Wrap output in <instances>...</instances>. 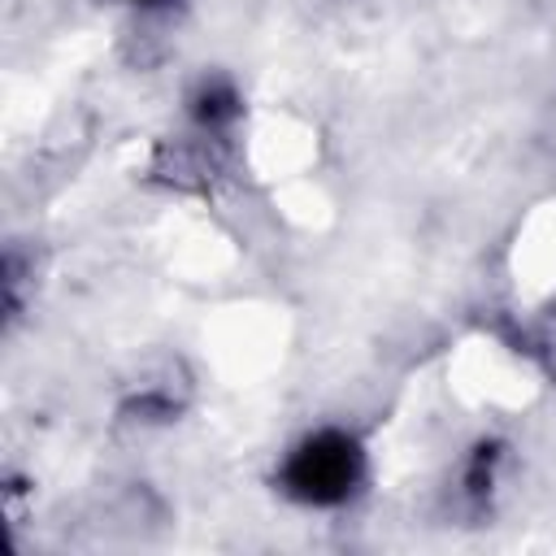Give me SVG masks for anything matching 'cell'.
Segmentation results:
<instances>
[{
	"label": "cell",
	"instance_id": "obj_3",
	"mask_svg": "<svg viewBox=\"0 0 556 556\" xmlns=\"http://www.w3.org/2000/svg\"><path fill=\"white\" fill-rule=\"evenodd\" d=\"M135 4H161V0H135Z\"/></svg>",
	"mask_w": 556,
	"mask_h": 556
},
{
	"label": "cell",
	"instance_id": "obj_1",
	"mask_svg": "<svg viewBox=\"0 0 556 556\" xmlns=\"http://www.w3.org/2000/svg\"><path fill=\"white\" fill-rule=\"evenodd\" d=\"M365 473V452L348 430H317L291 447L282 460V491L300 504L330 508L343 504Z\"/></svg>",
	"mask_w": 556,
	"mask_h": 556
},
{
	"label": "cell",
	"instance_id": "obj_2",
	"mask_svg": "<svg viewBox=\"0 0 556 556\" xmlns=\"http://www.w3.org/2000/svg\"><path fill=\"white\" fill-rule=\"evenodd\" d=\"M191 113H195L200 126L217 130V126L239 117V96H235L230 83H200V91L191 96Z\"/></svg>",
	"mask_w": 556,
	"mask_h": 556
}]
</instances>
